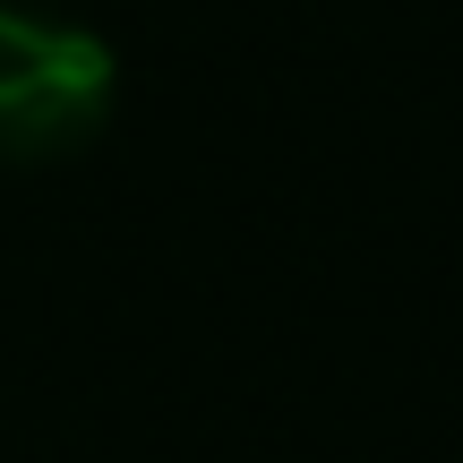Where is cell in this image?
<instances>
[{"label": "cell", "instance_id": "6da1fadb", "mask_svg": "<svg viewBox=\"0 0 463 463\" xmlns=\"http://www.w3.org/2000/svg\"><path fill=\"white\" fill-rule=\"evenodd\" d=\"M120 69L103 34L0 0V164H61L112 120Z\"/></svg>", "mask_w": 463, "mask_h": 463}]
</instances>
